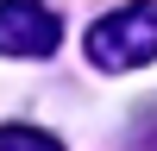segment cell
<instances>
[{
  "label": "cell",
  "mask_w": 157,
  "mask_h": 151,
  "mask_svg": "<svg viewBox=\"0 0 157 151\" xmlns=\"http://www.w3.org/2000/svg\"><path fill=\"white\" fill-rule=\"evenodd\" d=\"M0 151H63V138H50L44 126H19V120H6V126H0Z\"/></svg>",
  "instance_id": "obj_3"
},
{
  "label": "cell",
  "mask_w": 157,
  "mask_h": 151,
  "mask_svg": "<svg viewBox=\"0 0 157 151\" xmlns=\"http://www.w3.org/2000/svg\"><path fill=\"white\" fill-rule=\"evenodd\" d=\"M63 25L44 0H0V57H50Z\"/></svg>",
  "instance_id": "obj_2"
},
{
  "label": "cell",
  "mask_w": 157,
  "mask_h": 151,
  "mask_svg": "<svg viewBox=\"0 0 157 151\" xmlns=\"http://www.w3.org/2000/svg\"><path fill=\"white\" fill-rule=\"evenodd\" d=\"M88 63L94 69H145L157 63V0H126L88 25Z\"/></svg>",
  "instance_id": "obj_1"
}]
</instances>
